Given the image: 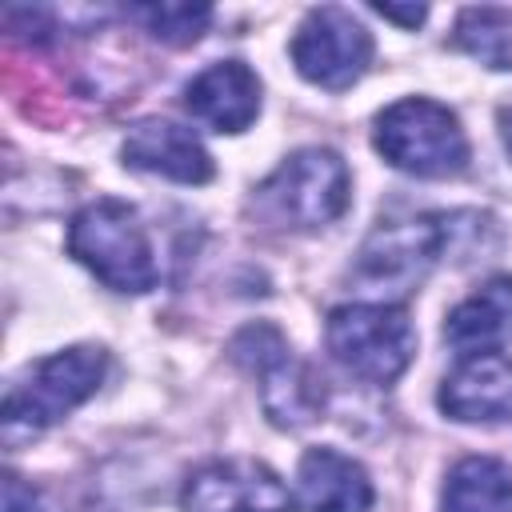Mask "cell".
Returning <instances> with one entry per match:
<instances>
[{
  "instance_id": "cell-1",
  "label": "cell",
  "mask_w": 512,
  "mask_h": 512,
  "mask_svg": "<svg viewBox=\"0 0 512 512\" xmlns=\"http://www.w3.org/2000/svg\"><path fill=\"white\" fill-rule=\"evenodd\" d=\"M108 352L96 344H76L40 360L20 384L8 388L0 404V436L8 448L36 440L52 424H60L72 408H80L104 380Z\"/></svg>"
},
{
  "instance_id": "cell-2",
  "label": "cell",
  "mask_w": 512,
  "mask_h": 512,
  "mask_svg": "<svg viewBox=\"0 0 512 512\" xmlns=\"http://www.w3.org/2000/svg\"><path fill=\"white\" fill-rule=\"evenodd\" d=\"M68 252L112 292H148L156 288V260L148 232L132 204L100 196L84 204L68 224Z\"/></svg>"
},
{
  "instance_id": "cell-3",
  "label": "cell",
  "mask_w": 512,
  "mask_h": 512,
  "mask_svg": "<svg viewBox=\"0 0 512 512\" xmlns=\"http://www.w3.org/2000/svg\"><path fill=\"white\" fill-rule=\"evenodd\" d=\"M372 144L392 168L408 176L444 180L468 168V136L456 112L428 96H408L388 104L376 116Z\"/></svg>"
},
{
  "instance_id": "cell-4",
  "label": "cell",
  "mask_w": 512,
  "mask_h": 512,
  "mask_svg": "<svg viewBox=\"0 0 512 512\" xmlns=\"http://www.w3.org/2000/svg\"><path fill=\"white\" fill-rule=\"evenodd\" d=\"M456 220L460 216L424 212V216L388 220V224L372 228L356 252L352 284H360L364 292H380V296L412 292L436 268V260L452 248V236L460 228Z\"/></svg>"
},
{
  "instance_id": "cell-5",
  "label": "cell",
  "mask_w": 512,
  "mask_h": 512,
  "mask_svg": "<svg viewBox=\"0 0 512 512\" xmlns=\"http://www.w3.org/2000/svg\"><path fill=\"white\" fill-rule=\"evenodd\" d=\"M328 352L368 384H392L416 356V328L400 304H340L324 324Z\"/></svg>"
},
{
  "instance_id": "cell-6",
  "label": "cell",
  "mask_w": 512,
  "mask_h": 512,
  "mask_svg": "<svg viewBox=\"0 0 512 512\" xmlns=\"http://www.w3.org/2000/svg\"><path fill=\"white\" fill-rule=\"evenodd\" d=\"M260 208L288 228H324L352 204L348 164L332 148H300L256 188Z\"/></svg>"
},
{
  "instance_id": "cell-7",
  "label": "cell",
  "mask_w": 512,
  "mask_h": 512,
  "mask_svg": "<svg viewBox=\"0 0 512 512\" xmlns=\"http://www.w3.org/2000/svg\"><path fill=\"white\" fill-rule=\"evenodd\" d=\"M232 356L260 376V404L276 428H304L324 408V380L292 356L288 340L272 324H248L232 340Z\"/></svg>"
},
{
  "instance_id": "cell-8",
  "label": "cell",
  "mask_w": 512,
  "mask_h": 512,
  "mask_svg": "<svg viewBox=\"0 0 512 512\" xmlns=\"http://www.w3.org/2000/svg\"><path fill=\"white\" fill-rule=\"evenodd\" d=\"M288 52H292L296 72L308 84L328 88V92H344L372 64V32L348 8L320 4L300 20Z\"/></svg>"
},
{
  "instance_id": "cell-9",
  "label": "cell",
  "mask_w": 512,
  "mask_h": 512,
  "mask_svg": "<svg viewBox=\"0 0 512 512\" xmlns=\"http://www.w3.org/2000/svg\"><path fill=\"white\" fill-rule=\"evenodd\" d=\"M184 512H288L284 480L256 460H212L184 480Z\"/></svg>"
},
{
  "instance_id": "cell-10",
  "label": "cell",
  "mask_w": 512,
  "mask_h": 512,
  "mask_svg": "<svg viewBox=\"0 0 512 512\" xmlns=\"http://www.w3.org/2000/svg\"><path fill=\"white\" fill-rule=\"evenodd\" d=\"M440 412L460 424H504L512 420V360L504 352L464 356L436 396Z\"/></svg>"
},
{
  "instance_id": "cell-11",
  "label": "cell",
  "mask_w": 512,
  "mask_h": 512,
  "mask_svg": "<svg viewBox=\"0 0 512 512\" xmlns=\"http://www.w3.org/2000/svg\"><path fill=\"white\" fill-rule=\"evenodd\" d=\"M120 156L128 168L176 180V184H208L212 180V156L208 148L196 140L192 128H180L172 120H140L132 124V132L120 144Z\"/></svg>"
},
{
  "instance_id": "cell-12",
  "label": "cell",
  "mask_w": 512,
  "mask_h": 512,
  "mask_svg": "<svg viewBox=\"0 0 512 512\" xmlns=\"http://www.w3.org/2000/svg\"><path fill=\"white\" fill-rule=\"evenodd\" d=\"M184 108L212 132H244L260 116V76L244 60L208 64L188 80Z\"/></svg>"
},
{
  "instance_id": "cell-13",
  "label": "cell",
  "mask_w": 512,
  "mask_h": 512,
  "mask_svg": "<svg viewBox=\"0 0 512 512\" xmlns=\"http://www.w3.org/2000/svg\"><path fill=\"white\" fill-rule=\"evenodd\" d=\"M376 500L360 460L336 448H308L296 468V504L304 512H368Z\"/></svg>"
},
{
  "instance_id": "cell-14",
  "label": "cell",
  "mask_w": 512,
  "mask_h": 512,
  "mask_svg": "<svg viewBox=\"0 0 512 512\" xmlns=\"http://www.w3.org/2000/svg\"><path fill=\"white\" fill-rule=\"evenodd\" d=\"M444 340L460 356L500 352L512 340V276H488L444 320Z\"/></svg>"
},
{
  "instance_id": "cell-15",
  "label": "cell",
  "mask_w": 512,
  "mask_h": 512,
  "mask_svg": "<svg viewBox=\"0 0 512 512\" xmlns=\"http://www.w3.org/2000/svg\"><path fill=\"white\" fill-rule=\"evenodd\" d=\"M440 512H512V464L464 456L440 488Z\"/></svg>"
},
{
  "instance_id": "cell-16",
  "label": "cell",
  "mask_w": 512,
  "mask_h": 512,
  "mask_svg": "<svg viewBox=\"0 0 512 512\" xmlns=\"http://www.w3.org/2000/svg\"><path fill=\"white\" fill-rule=\"evenodd\" d=\"M452 44L492 72H512V8H496V4L464 8L456 16Z\"/></svg>"
},
{
  "instance_id": "cell-17",
  "label": "cell",
  "mask_w": 512,
  "mask_h": 512,
  "mask_svg": "<svg viewBox=\"0 0 512 512\" xmlns=\"http://www.w3.org/2000/svg\"><path fill=\"white\" fill-rule=\"evenodd\" d=\"M128 16L140 20L164 44H192L212 24V8L208 4H172V0L168 4H132Z\"/></svg>"
},
{
  "instance_id": "cell-18",
  "label": "cell",
  "mask_w": 512,
  "mask_h": 512,
  "mask_svg": "<svg viewBox=\"0 0 512 512\" xmlns=\"http://www.w3.org/2000/svg\"><path fill=\"white\" fill-rule=\"evenodd\" d=\"M4 512H40V496L16 472L4 476Z\"/></svg>"
},
{
  "instance_id": "cell-19",
  "label": "cell",
  "mask_w": 512,
  "mask_h": 512,
  "mask_svg": "<svg viewBox=\"0 0 512 512\" xmlns=\"http://www.w3.org/2000/svg\"><path fill=\"white\" fill-rule=\"evenodd\" d=\"M372 12H380L384 20H396V24H404V28H416V24H424V16H428L424 4H408V8H400V4H372Z\"/></svg>"
},
{
  "instance_id": "cell-20",
  "label": "cell",
  "mask_w": 512,
  "mask_h": 512,
  "mask_svg": "<svg viewBox=\"0 0 512 512\" xmlns=\"http://www.w3.org/2000/svg\"><path fill=\"white\" fill-rule=\"evenodd\" d=\"M500 140H504V148H508V156H512V104L500 108Z\"/></svg>"
}]
</instances>
